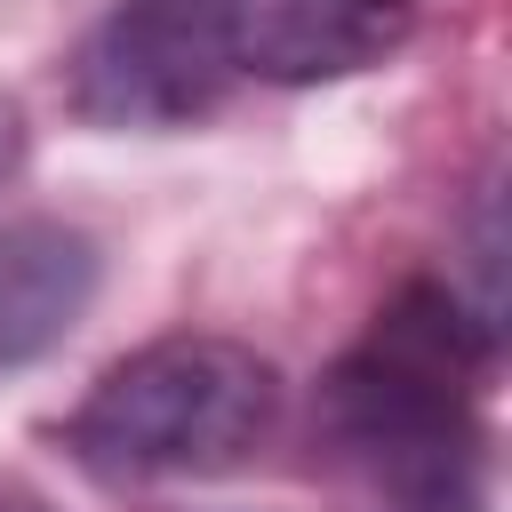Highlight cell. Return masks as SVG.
<instances>
[{"instance_id": "obj_6", "label": "cell", "mask_w": 512, "mask_h": 512, "mask_svg": "<svg viewBox=\"0 0 512 512\" xmlns=\"http://www.w3.org/2000/svg\"><path fill=\"white\" fill-rule=\"evenodd\" d=\"M16 160H24V120H16V104L0 96V184L16 176Z\"/></svg>"}, {"instance_id": "obj_7", "label": "cell", "mask_w": 512, "mask_h": 512, "mask_svg": "<svg viewBox=\"0 0 512 512\" xmlns=\"http://www.w3.org/2000/svg\"><path fill=\"white\" fill-rule=\"evenodd\" d=\"M0 512H48L40 496H24V488H0Z\"/></svg>"}, {"instance_id": "obj_2", "label": "cell", "mask_w": 512, "mask_h": 512, "mask_svg": "<svg viewBox=\"0 0 512 512\" xmlns=\"http://www.w3.org/2000/svg\"><path fill=\"white\" fill-rule=\"evenodd\" d=\"M464 312L440 288H408L376 312L368 344L336 368V424L360 456H376L400 488L440 496L448 456L464 448Z\"/></svg>"}, {"instance_id": "obj_1", "label": "cell", "mask_w": 512, "mask_h": 512, "mask_svg": "<svg viewBox=\"0 0 512 512\" xmlns=\"http://www.w3.org/2000/svg\"><path fill=\"white\" fill-rule=\"evenodd\" d=\"M280 424V368L240 336H152L64 416V448L104 480L232 472Z\"/></svg>"}, {"instance_id": "obj_3", "label": "cell", "mask_w": 512, "mask_h": 512, "mask_svg": "<svg viewBox=\"0 0 512 512\" xmlns=\"http://www.w3.org/2000/svg\"><path fill=\"white\" fill-rule=\"evenodd\" d=\"M240 80V32H232V0H112L72 64H64V96L88 128H192L208 120Z\"/></svg>"}, {"instance_id": "obj_5", "label": "cell", "mask_w": 512, "mask_h": 512, "mask_svg": "<svg viewBox=\"0 0 512 512\" xmlns=\"http://www.w3.org/2000/svg\"><path fill=\"white\" fill-rule=\"evenodd\" d=\"M96 280H104V256L80 224H64V216L0 224V368L56 352L88 320Z\"/></svg>"}, {"instance_id": "obj_4", "label": "cell", "mask_w": 512, "mask_h": 512, "mask_svg": "<svg viewBox=\"0 0 512 512\" xmlns=\"http://www.w3.org/2000/svg\"><path fill=\"white\" fill-rule=\"evenodd\" d=\"M424 0H232L240 32V72L272 88H320L376 72L384 56L408 48Z\"/></svg>"}]
</instances>
